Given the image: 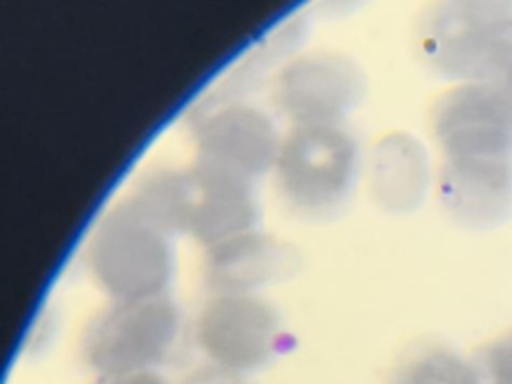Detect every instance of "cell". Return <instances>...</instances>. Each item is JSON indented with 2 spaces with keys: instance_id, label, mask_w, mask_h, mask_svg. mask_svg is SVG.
<instances>
[{
  "instance_id": "7c38bea8",
  "label": "cell",
  "mask_w": 512,
  "mask_h": 384,
  "mask_svg": "<svg viewBox=\"0 0 512 384\" xmlns=\"http://www.w3.org/2000/svg\"><path fill=\"white\" fill-rule=\"evenodd\" d=\"M428 188V158L422 144L406 132L378 140L370 158V192L388 212L414 210Z\"/></svg>"
},
{
  "instance_id": "5b68a950",
  "label": "cell",
  "mask_w": 512,
  "mask_h": 384,
  "mask_svg": "<svg viewBox=\"0 0 512 384\" xmlns=\"http://www.w3.org/2000/svg\"><path fill=\"white\" fill-rule=\"evenodd\" d=\"M282 336L280 314L256 294H214L194 324L208 364L240 376L266 368L280 352Z\"/></svg>"
},
{
  "instance_id": "6da1fadb",
  "label": "cell",
  "mask_w": 512,
  "mask_h": 384,
  "mask_svg": "<svg viewBox=\"0 0 512 384\" xmlns=\"http://www.w3.org/2000/svg\"><path fill=\"white\" fill-rule=\"evenodd\" d=\"M510 26V2L448 0L422 16L416 48L424 64L440 76L464 84H500Z\"/></svg>"
},
{
  "instance_id": "4fadbf2b",
  "label": "cell",
  "mask_w": 512,
  "mask_h": 384,
  "mask_svg": "<svg viewBox=\"0 0 512 384\" xmlns=\"http://www.w3.org/2000/svg\"><path fill=\"white\" fill-rule=\"evenodd\" d=\"M390 384H480L472 360L440 344L420 346L400 360Z\"/></svg>"
},
{
  "instance_id": "ac0fdd59",
  "label": "cell",
  "mask_w": 512,
  "mask_h": 384,
  "mask_svg": "<svg viewBox=\"0 0 512 384\" xmlns=\"http://www.w3.org/2000/svg\"><path fill=\"white\" fill-rule=\"evenodd\" d=\"M510 94H512V90H510Z\"/></svg>"
},
{
  "instance_id": "3957f363",
  "label": "cell",
  "mask_w": 512,
  "mask_h": 384,
  "mask_svg": "<svg viewBox=\"0 0 512 384\" xmlns=\"http://www.w3.org/2000/svg\"><path fill=\"white\" fill-rule=\"evenodd\" d=\"M180 324L170 296L112 300L88 322L80 356L98 378L156 370L172 354Z\"/></svg>"
},
{
  "instance_id": "7a4b0ae2",
  "label": "cell",
  "mask_w": 512,
  "mask_h": 384,
  "mask_svg": "<svg viewBox=\"0 0 512 384\" xmlns=\"http://www.w3.org/2000/svg\"><path fill=\"white\" fill-rule=\"evenodd\" d=\"M86 266L112 300L168 296L174 278L172 236L124 198L92 232Z\"/></svg>"
},
{
  "instance_id": "30bf717a",
  "label": "cell",
  "mask_w": 512,
  "mask_h": 384,
  "mask_svg": "<svg viewBox=\"0 0 512 384\" xmlns=\"http://www.w3.org/2000/svg\"><path fill=\"white\" fill-rule=\"evenodd\" d=\"M298 266V252L290 244L250 230L206 248L202 274L212 294H254L288 278Z\"/></svg>"
},
{
  "instance_id": "e0dca14e",
  "label": "cell",
  "mask_w": 512,
  "mask_h": 384,
  "mask_svg": "<svg viewBox=\"0 0 512 384\" xmlns=\"http://www.w3.org/2000/svg\"><path fill=\"white\" fill-rule=\"evenodd\" d=\"M500 84L504 88L512 90V26H510V36H508V46H506V56H504V68H502Z\"/></svg>"
},
{
  "instance_id": "ba28073f",
  "label": "cell",
  "mask_w": 512,
  "mask_h": 384,
  "mask_svg": "<svg viewBox=\"0 0 512 384\" xmlns=\"http://www.w3.org/2000/svg\"><path fill=\"white\" fill-rule=\"evenodd\" d=\"M196 160L256 180L274 170L282 136L272 118L244 102H226L194 126Z\"/></svg>"
},
{
  "instance_id": "2e32d148",
  "label": "cell",
  "mask_w": 512,
  "mask_h": 384,
  "mask_svg": "<svg viewBox=\"0 0 512 384\" xmlns=\"http://www.w3.org/2000/svg\"><path fill=\"white\" fill-rule=\"evenodd\" d=\"M98 384H170V382L156 370H144V372H134V374L98 378Z\"/></svg>"
},
{
  "instance_id": "5bb4252c",
  "label": "cell",
  "mask_w": 512,
  "mask_h": 384,
  "mask_svg": "<svg viewBox=\"0 0 512 384\" xmlns=\"http://www.w3.org/2000/svg\"><path fill=\"white\" fill-rule=\"evenodd\" d=\"M472 364L480 384H512V334L484 346Z\"/></svg>"
},
{
  "instance_id": "9a60e30c",
  "label": "cell",
  "mask_w": 512,
  "mask_h": 384,
  "mask_svg": "<svg viewBox=\"0 0 512 384\" xmlns=\"http://www.w3.org/2000/svg\"><path fill=\"white\" fill-rule=\"evenodd\" d=\"M184 384H246V382H244V376L240 374L206 364L194 374H190V378Z\"/></svg>"
},
{
  "instance_id": "52a82bcc",
  "label": "cell",
  "mask_w": 512,
  "mask_h": 384,
  "mask_svg": "<svg viewBox=\"0 0 512 384\" xmlns=\"http://www.w3.org/2000/svg\"><path fill=\"white\" fill-rule=\"evenodd\" d=\"M432 126L446 158H512V94L502 84L454 88L438 102Z\"/></svg>"
},
{
  "instance_id": "8fae6325",
  "label": "cell",
  "mask_w": 512,
  "mask_h": 384,
  "mask_svg": "<svg viewBox=\"0 0 512 384\" xmlns=\"http://www.w3.org/2000/svg\"><path fill=\"white\" fill-rule=\"evenodd\" d=\"M438 196L462 224H500L512 210V158H444Z\"/></svg>"
},
{
  "instance_id": "9c48e42d",
  "label": "cell",
  "mask_w": 512,
  "mask_h": 384,
  "mask_svg": "<svg viewBox=\"0 0 512 384\" xmlns=\"http://www.w3.org/2000/svg\"><path fill=\"white\" fill-rule=\"evenodd\" d=\"M260 206L254 182L194 160L184 168V234L204 248L256 230Z\"/></svg>"
},
{
  "instance_id": "8992f818",
  "label": "cell",
  "mask_w": 512,
  "mask_h": 384,
  "mask_svg": "<svg viewBox=\"0 0 512 384\" xmlns=\"http://www.w3.org/2000/svg\"><path fill=\"white\" fill-rule=\"evenodd\" d=\"M364 94L360 66L338 52H310L290 60L272 84V104L292 126H332Z\"/></svg>"
},
{
  "instance_id": "277c9868",
  "label": "cell",
  "mask_w": 512,
  "mask_h": 384,
  "mask_svg": "<svg viewBox=\"0 0 512 384\" xmlns=\"http://www.w3.org/2000/svg\"><path fill=\"white\" fill-rule=\"evenodd\" d=\"M360 146L342 126H292L278 150L274 176L282 198L304 214L340 208L354 190Z\"/></svg>"
}]
</instances>
